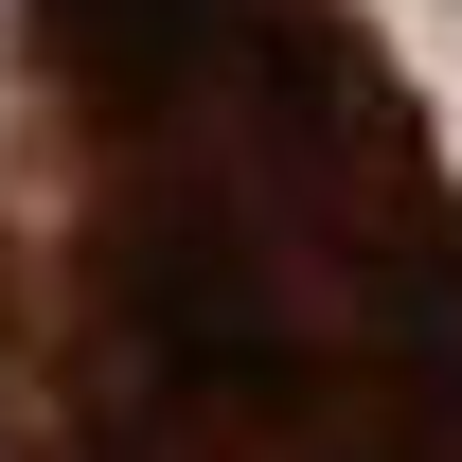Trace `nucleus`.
<instances>
[{
    "mask_svg": "<svg viewBox=\"0 0 462 462\" xmlns=\"http://www.w3.org/2000/svg\"><path fill=\"white\" fill-rule=\"evenodd\" d=\"M0 462H462V161L356 0H0Z\"/></svg>",
    "mask_w": 462,
    "mask_h": 462,
    "instance_id": "1",
    "label": "nucleus"
}]
</instances>
